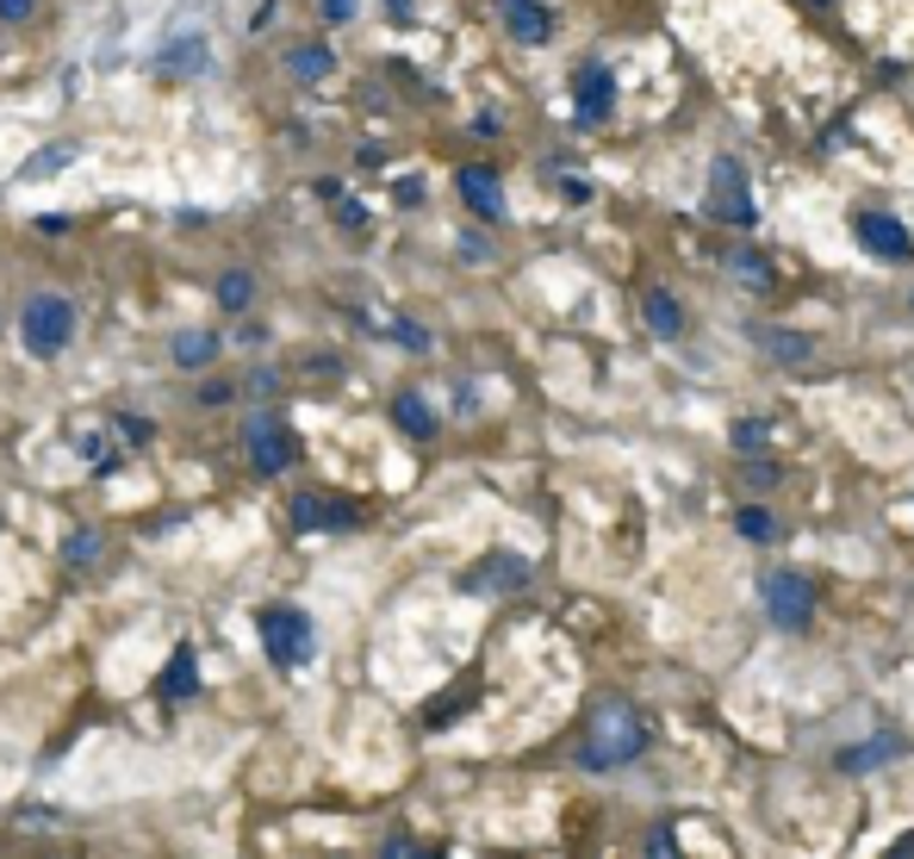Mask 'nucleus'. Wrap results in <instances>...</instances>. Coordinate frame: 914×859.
<instances>
[{
	"label": "nucleus",
	"mask_w": 914,
	"mask_h": 859,
	"mask_svg": "<svg viewBox=\"0 0 914 859\" xmlns=\"http://www.w3.org/2000/svg\"><path fill=\"white\" fill-rule=\"evenodd\" d=\"M76 330H81L76 299H62V293H32V299H25V312H20V343H25V355H32V362H57L62 349L76 343Z\"/></svg>",
	"instance_id": "1"
},
{
	"label": "nucleus",
	"mask_w": 914,
	"mask_h": 859,
	"mask_svg": "<svg viewBox=\"0 0 914 859\" xmlns=\"http://www.w3.org/2000/svg\"><path fill=\"white\" fill-rule=\"evenodd\" d=\"M648 754V723L635 716L629 704H604V716L591 723L585 747H579V760L591 766V772H604V766H629Z\"/></svg>",
	"instance_id": "2"
},
{
	"label": "nucleus",
	"mask_w": 914,
	"mask_h": 859,
	"mask_svg": "<svg viewBox=\"0 0 914 859\" xmlns=\"http://www.w3.org/2000/svg\"><path fill=\"white\" fill-rule=\"evenodd\" d=\"M262 648H267V660L281 672H293V667H305L311 654H318V630H311V617L299 611V604H267L262 617Z\"/></svg>",
	"instance_id": "3"
},
{
	"label": "nucleus",
	"mask_w": 914,
	"mask_h": 859,
	"mask_svg": "<svg viewBox=\"0 0 914 859\" xmlns=\"http://www.w3.org/2000/svg\"><path fill=\"white\" fill-rule=\"evenodd\" d=\"M243 455H249V467L255 474H286L293 461H299V437L286 430L281 418H249V430H243Z\"/></svg>",
	"instance_id": "4"
},
{
	"label": "nucleus",
	"mask_w": 914,
	"mask_h": 859,
	"mask_svg": "<svg viewBox=\"0 0 914 859\" xmlns=\"http://www.w3.org/2000/svg\"><path fill=\"white\" fill-rule=\"evenodd\" d=\"M765 617L778 623V630H809V617H815V592H809V579L802 573H772L765 579Z\"/></svg>",
	"instance_id": "5"
},
{
	"label": "nucleus",
	"mask_w": 914,
	"mask_h": 859,
	"mask_svg": "<svg viewBox=\"0 0 914 859\" xmlns=\"http://www.w3.org/2000/svg\"><path fill=\"white\" fill-rule=\"evenodd\" d=\"M716 181H709V218L722 225H753V200H746V181H741V162L734 156H716Z\"/></svg>",
	"instance_id": "6"
},
{
	"label": "nucleus",
	"mask_w": 914,
	"mask_h": 859,
	"mask_svg": "<svg viewBox=\"0 0 914 859\" xmlns=\"http://www.w3.org/2000/svg\"><path fill=\"white\" fill-rule=\"evenodd\" d=\"M853 237L871 256H883V262H909L914 256V237L902 218H890V212H853Z\"/></svg>",
	"instance_id": "7"
},
{
	"label": "nucleus",
	"mask_w": 914,
	"mask_h": 859,
	"mask_svg": "<svg viewBox=\"0 0 914 859\" xmlns=\"http://www.w3.org/2000/svg\"><path fill=\"white\" fill-rule=\"evenodd\" d=\"M286 517H293V530H299V535H318V530H355V523H362V511H355L349 498H318V493H299L293 505H286Z\"/></svg>",
	"instance_id": "8"
},
{
	"label": "nucleus",
	"mask_w": 914,
	"mask_h": 859,
	"mask_svg": "<svg viewBox=\"0 0 914 859\" xmlns=\"http://www.w3.org/2000/svg\"><path fill=\"white\" fill-rule=\"evenodd\" d=\"M460 586H467V592H523V586H529V561H523V554H485Z\"/></svg>",
	"instance_id": "9"
},
{
	"label": "nucleus",
	"mask_w": 914,
	"mask_h": 859,
	"mask_svg": "<svg viewBox=\"0 0 914 859\" xmlns=\"http://www.w3.org/2000/svg\"><path fill=\"white\" fill-rule=\"evenodd\" d=\"M455 188H460V200H467V212L473 218H504V188H498V174L492 169H460L455 174Z\"/></svg>",
	"instance_id": "10"
},
{
	"label": "nucleus",
	"mask_w": 914,
	"mask_h": 859,
	"mask_svg": "<svg viewBox=\"0 0 914 859\" xmlns=\"http://www.w3.org/2000/svg\"><path fill=\"white\" fill-rule=\"evenodd\" d=\"M156 69H162V76H206V69H212L206 38H199V32H181V38H169V44H162V57H156Z\"/></svg>",
	"instance_id": "11"
},
{
	"label": "nucleus",
	"mask_w": 914,
	"mask_h": 859,
	"mask_svg": "<svg viewBox=\"0 0 914 859\" xmlns=\"http://www.w3.org/2000/svg\"><path fill=\"white\" fill-rule=\"evenodd\" d=\"M909 754V735H871V742H858V747H846L839 754V772H871V766H890V760H902Z\"/></svg>",
	"instance_id": "12"
},
{
	"label": "nucleus",
	"mask_w": 914,
	"mask_h": 859,
	"mask_svg": "<svg viewBox=\"0 0 914 859\" xmlns=\"http://www.w3.org/2000/svg\"><path fill=\"white\" fill-rule=\"evenodd\" d=\"M504 20H511L516 44H548L553 38V13L541 0H504Z\"/></svg>",
	"instance_id": "13"
},
{
	"label": "nucleus",
	"mask_w": 914,
	"mask_h": 859,
	"mask_svg": "<svg viewBox=\"0 0 914 859\" xmlns=\"http://www.w3.org/2000/svg\"><path fill=\"white\" fill-rule=\"evenodd\" d=\"M218 349H225V337H218V330L187 325V330H174L169 355H174V368H212V362H218Z\"/></svg>",
	"instance_id": "14"
},
{
	"label": "nucleus",
	"mask_w": 914,
	"mask_h": 859,
	"mask_svg": "<svg viewBox=\"0 0 914 859\" xmlns=\"http://www.w3.org/2000/svg\"><path fill=\"white\" fill-rule=\"evenodd\" d=\"M609 113H616V81H609V69H585L579 76V118L585 125H604Z\"/></svg>",
	"instance_id": "15"
},
{
	"label": "nucleus",
	"mask_w": 914,
	"mask_h": 859,
	"mask_svg": "<svg viewBox=\"0 0 914 859\" xmlns=\"http://www.w3.org/2000/svg\"><path fill=\"white\" fill-rule=\"evenodd\" d=\"M392 423H399L411 442H430V437H436V411H430V399H423V393H392Z\"/></svg>",
	"instance_id": "16"
},
{
	"label": "nucleus",
	"mask_w": 914,
	"mask_h": 859,
	"mask_svg": "<svg viewBox=\"0 0 914 859\" xmlns=\"http://www.w3.org/2000/svg\"><path fill=\"white\" fill-rule=\"evenodd\" d=\"M641 318H648V330H653V337H666V343H678V337H685V306H678L672 293H660V286L641 299Z\"/></svg>",
	"instance_id": "17"
},
{
	"label": "nucleus",
	"mask_w": 914,
	"mask_h": 859,
	"mask_svg": "<svg viewBox=\"0 0 914 859\" xmlns=\"http://www.w3.org/2000/svg\"><path fill=\"white\" fill-rule=\"evenodd\" d=\"M753 343H759L772 362H809V355H815V343H809L802 330H784V325H759L753 330Z\"/></svg>",
	"instance_id": "18"
},
{
	"label": "nucleus",
	"mask_w": 914,
	"mask_h": 859,
	"mask_svg": "<svg viewBox=\"0 0 914 859\" xmlns=\"http://www.w3.org/2000/svg\"><path fill=\"white\" fill-rule=\"evenodd\" d=\"M162 698H169V704L199 698V654H193V648H174L169 672H162Z\"/></svg>",
	"instance_id": "19"
},
{
	"label": "nucleus",
	"mask_w": 914,
	"mask_h": 859,
	"mask_svg": "<svg viewBox=\"0 0 914 859\" xmlns=\"http://www.w3.org/2000/svg\"><path fill=\"white\" fill-rule=\"evenodd\" d=\"M212 299H218V312H249L255 306V274L249 268H225L218 286H212Z\"/></svg>",
	"instance_id": "20"
},
{
	"label": "nucleus",
	"mask_w": 914,
	"mask_h": 859,
	"mask_svg": "<svg viewBox=\"0 0 914 859\" xmlns=\"http://www.w3.org/2000/svg\"><path fill=\"white\" fill-rule=\"evenodd\" d=\"M330 69H336V57H330L324 44H299V50H286V76L293 81H324Z\"/></svg>",
	"instance_id": "21"
},
{
	"label": "nucleus",
	"mask_w": 914,
	"mask_h": 859,
	"mask_svg": "<svg viewBox=\"0 0 914 859\" xmlns=\"http://www.w3.org/2000/svg\"><path fill=\"white\" fill-rule=\"evenodd\" d=\"M81 156V144H44L38 156H25V169H20V181H44V174H62L69 162Z\"/></svg>",
	"instance_id": "22"
},
{
	"label": "nucleus",
	"mask_w": 914,
	"mask_h": 859,
	"mask_svg": "<svg viewBox=\"0 0 914 859\" xmlns=\"http://www.w3.org/2000/svg\"><path fill=\"white\" fill-rule=\"evenodd\" d=\"M728 274H734L741 286H753V293H765V286H772V256H759V249H734V256H728Z\"/></svg>",
	"instance_id": "23"
},
{
	"label": "nucleus",
	"mask_w": 914,
	"mask_h": 859,
	"mask_svg": "<svg viewBox=\"0 0 914 859\" xmlns=\"http://www.w3.org/2000/svg\"><path fill=\"white\" fill-rule=\"evenodd\" d=\"M765 437H772V430H765V418H734V423H728V442H734L741 455H753V449H765Z\"/></svg>",
	"instance_id": "24"
},
{
	"label": "nucleus",
	"mask_w": 914,
	"mask_h": 859,
	"mask_svg": "<svg viewBox=\"0 0 914 859\" xmlns=\"http://www.w3.org/2000/svg\"><path fill=\"white\" fill-rule=\"evenodd\" d=\"M734 530H741L746 542H772V535H778V523H772V511H759V505H746V511L734 517Z\"/></svg>",
	"instance_id": "25"
},
{
	"label": "nucleus",
	"mask_w": 914,
	"mask_h": 859,
	"mask_svg": "<svg viewBox=\"0 0 914 859\" xmlns=\"http://www.w3.org/2000/svg\"><path fill=\"white\" fill-rule=\"evenodd\" d=\"M392 343H399V349H411V355H430V330H423V325H411V318H399V325H392Z\"/></svg>",
	"instance_id": "26"
},
{
	"label": "nucleus",
	"mask_w": 914,
	"mask_h": 859,
	"mask_svg": "<svg viewBox=\"0 0 914 859\" xmlns=\"http://www.w3.org/2000/svg\"><path fill=\"white\" fill-rule=\"evenodd\" d=\"M76 449H81L88 461H94L100 474H113V467H118V461H113V449H106V437H100V430H88V437H81Z\"/></svg>",
	"instance_id": "27"
},
{
	"label": "nucleus",
	"mask_w": 914,
	"mask_h": 859,
	"mask_svg": "<svg viewBox=\"0 0 914 859\" xmlns=\"http://www.w3.org/2000/svg\"><path fill=\"white\" fill-rule=\"evenodd\" d=\"M94 554H100V535H94V530H81V535H69V542H62V561H69V567L94 561Z\"/></svg>",
	"instance_id": "28"
},
{
	"label": "nucleus",
	"mask_w": 914,
	"mask_h": 859,
	"mask_svg": "<svg viewBox=\"0 0 914 859\" xmlns=\"http://www.w3.org/2000/svg\"><path fill=\"white\" fill-rule=\"evenodd\" d=\"M118 437L132 442V449H144V442L156 437V423H150V418H132V411H125V418H118Z\"/></svg>",
	"instance_id": "29"
},
{
	"label": "nucleus",
	"mask_w": 914,
	"mask_h": 859,
	"mask_svg": "<svg viewBox=\"0 0 914 859\" xmlns=\"http://www.w3.org/2000/svg\"><path fill=\"white\" fill-rule=\"evenodd\" d=\"M318 13H324L330 25H349L355 13H362V0H318Z\"/></svg>",
	"instance_id": "30"
},
{
	"label": "nucleus",
	"mask_w": 914,
	"mask_h": 859,
	"mask_svg": "<svg viewBox=\"0 0 914 859\" xmlns=\"http://www.w3.org/2000/svg\"><path fill=\"white\" fill-rule=\"evenodd\" d=\"M32 13H38V0H0V20L7 25H25Z\"/></svg>",
	"instance_id": "31"
},
{
	"label": "nucleus",
	"mask_w": 914,
	"mask_h": 859,
	"mask_svg": "<svg viewBox=\"0 0 914 859\" xmlns=\"http://www.w3.org/2000/svg\"><path fill=\"white\" fill-rule=\"evenodd\" d=\"M336 218H343L349 230H362V225H367V206H362V200H349V193H343V200H336Z\"/></svg>",
	"instance_id": "32"
},
{
	"label": "nucleus",
	"mask_w": 914,
	"mask_h": 859,
	"mask_svg": "<svg viewBox=\"0 0 914 859\" xmlns=\"http://www.w3.org/2000/svg\"><path fill=\"white\" fill-rule=\"evenodd\" d=\"M249 393H255V399L281 393V374H274V368H255V374H249Z\"/></svg>",
	"instance_id": "33"
},
{
	"label": "nucleus",
	"mask_w": 914,
	"mask_h": 859,
	"mask_svg": "<svg viewBox=\"0 0 914 859\" xmlns=\"http://www.w3.org/2000/svg\"><path fill=\"white\" fill-rule=\"evenodd\" d=\"M230 399H237V386H230V381H206V386H199V405H230Z\"/></svg>",
	"instance_id": "34"
},
{
	"label": "nucleus",
	"mask_w": 914,
	"mask_h": 859,
	"mask_svg": "<svg viewBox=\"0 0 914 859\" xmlns=\"http://www.w3.org/2000/svg\"><path fill=\"white\" fill-rule=\"evenodd\" d=\"M418 200H423V181H418V174H411V181H399V206H418Z\"/></svg>",
	"instance_id": "35"
},
{
	"label": "nucleus",
	"mask_w": 914,
	"mask_h": 859,
	"mask_svg": "<svg viewBox=\"0 0 914 859\" xmlns=\"http://www.w3.org/2000/svg\"><path fill=\"white\" fill-rule=\"evenodd\" d=\"M38 230H44V237H69V218H62V212H50V218H38Z\"/></svg>",
	"instance_id": "36"
},
{
	"label": "nucleus",
	"mask_w": 914,
	"mask_h": 859,
	"mask_svg": "<svg viewBox=\"0 0 914 859\" xmlns=\"http://www.w3.org/2000/svg\"><path fill=\"white\" fill-rule=\"evenodd\" d=\"M648 854H678V840H672L666 828H660V835H648Z\"/></svg>",
	"instance_id": "37"
},
{
	"label": "nucleus",
	"mask_w": 914,
	"mask_h": 859,
	"mask_svg": "<svg viewBox=\"0 0 914 859\" xmlns=\"http://www.w3.org/2000/svg\"><path fill=\"white\" fill-rule=\"evenodd\" d=\"M386 7H392V13H399V20H404V13H411V0H386Z\"/></svg>",
	"instance_id": "38"
},
{
	"label": "nucleus",
	"mask_w": 914,
	"mask_h": 859,
	"mask_svg": "<svg viewBox=\"0 0 914 859\" xmlns=\"http://www.w3.org/2000/svg\"><path fill=\"white\" fill-rule=\"evenodd\" d=\"M815 7H834V0H815Z\"/></svg>",
	"instance_id": "39"
}]
</instances>
